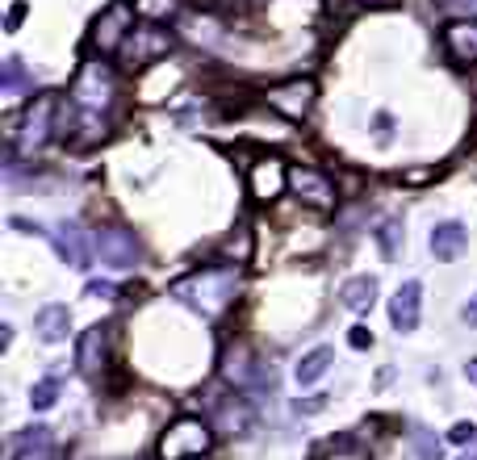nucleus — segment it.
Listing matches in <instances>:
<instances>
[{"label":"nucleus","instance_id":"1","mask_svg":"<svg viewBox=\"0 0 477 460\" xmlns=\"http://www.w3.org/2000/svg\"><path fill=\"white\" fill-rule=\"evenodd\" d=\"M235 289H238V276L231 264H214V268H201V272L185 276V280H176L172 284V297H180V301H189L197 306L201 314H222L231 301H235Z\"/></svg>","mask_w":477,"mask_h":460},{"label":"nucleus","instance_id":"2","mask_svg":"<svg viewBox=\"0 0 477 460\" xmlns=\"http://www.w3.org/2000/svg\"><path fill=\"white\" fill-rule=\"evenodd\" d=\"M209 444H214V431L197 418V414H185V418H176L168 431H163V439H159V460H197L209 452Z\"/></svg>","mask_w":477,"mask_h":460},{"label":"nucleus","instance_id":"3","mask_svg":"<svg viewBox=\"0 0 477 460\" xmlns=\"http://www.w3.org/2000/svg\"><path fill=\"white\" fill-rule=\"evenodd\" d=\"M54 117H59V96L42 92L25 105L21 113V130H17V151L21 155H34L38 146H47V138L54 134Z\"/></svg>","mask_w":477,"mask_h":460},{"label":"nucleus","instance_id":"4","mask_svg":"<svg viewBox=\"0 0 477 460\" xmlns=\"http://www.w3.org/2000/svg\"><path fill=\"white\" fill-rule=\"evenodd\" d=\"M113 96H117L113 71H109L105 63H84V67H80V76H76V84H71V100H76V109L100 117V109H109V105H113Z\"/></svg>","mask_w":477,"mask_h":460},{"label":"nucleus","instance_id":"5","mask_svg":"<svg viewBox=\"0 0 477 460\" xmlns=\"http://www.w3.org/2000/svg\"><path fill=\"white\" fill-rule=\"evenodd\" d=\"M93 247L96 255H100V264L105 268H134L139 264V238L130 234L126 226H100L93 234Z\"/></svg>","mask_w":477,"mask_h":460},{"label":"nucleus","instance_id":"6","mask_svg":"<svg viewBox=\"0 0 477 460\" xmlns=\"http://www.w3.org/2000/svg\"><path fill=\"white\" fill-rule=\"evenodd\" d=\"M222 372H226V381H231L235 389H272V385H277L272 364H264V360H260V356H251L247 347H235V352L226 356Z\"/></svg>","mask_w":477,"mask_h":460},{"label":"nucleus","instance_id":"7","mask_svg":"<svg viewBox=\"0 0 477 460\" xmlns=\"http://www.w3.org/2000/svg\"><path fill=\"white\" fill-rule=\"evenodd\" d=\"M130 30H134L130 4H126V0H117V4H109V8L96 17V25H93V46H100V54H113V50H122V46H126Z\"/></svg>","mask_w":477,"mask_h":460},{"label":"nucleus","instance_id":"8","mask_svg":"<svg viewBox=\"0 0 477 460\" xmlns=\"http://www.w3.org/2000/svg\"><path fill=\"white\" fill-rule=\"evenodd\" d=\"M289 184V168L285 159H255L251 163V172H247V192L255 197V201H277L281 192H285Z\"/></svg>","mask_w":477,"mask_h":460},{"label":"nucleus","instance_id":"9","mask_svg":"<svg viewBox=\"0 0 477 460\" xmlns=\"http://www.w3.org/2000/svg\"><path fill=\"white\" fill-rule=\"evenodd\" d=\"M122 50L130 54V63H134V67H143V63H159V59L172 50V34H168V30H159V25H139V30H130V38H126Z\"/></svg>","mask_w":477,"mask_h":460},{"label":"nucleus","instance_id":"10","mask_svg":"<svg viewBox=\"0 0 477 460\" xmlns=\"http://www.w3.org/2000/svg\"><path fill=\"white\" fill-rule=\"evenodd\" d=\"M289 184H293V192L306 201V205H314V209H331L335 205V184L323 176V172H314V168H289Z\"/></svg>","mask_w":477,"mask_h":460},{"label":"nucleus","instance_id":"11","mask_svg":"<svg viewBox=\"0 0 477 460\" xmlns=\"http://www.w3.org/2000/svg\"><path fill=\"white\" fill-rule=\"evenodd\" d=\"M419 301H423V289H419V280H406V284H398V293H393V301H389V318H393V326H398L402 335L419 326Z\"/></svg>","mask_w":477,"mask_h":460},{"label":"nucleus","instance_id":"12","mask_svg":"<svg viewBox=\"0 0 477 460\" xmlns=\"http://www.w3.org/2000/svg\"><path fill=\"white\" fill-rule=\"evenodd\" d=\"M444 50H448V59H452V63L473 67V63H477V25H473V21H456V25H448V30H444Z\"/></svg>","mask_w":477,"mask_h":460},{"label":"nucleus","instance_id":"13","mask_svg":"<svg viewBox=\"0 0 477 460\" xmlns=\"http://www.w3.org/2000/svg\"><path fill=\"white\" fill-rule=\"evenodd\" d=\"M310 100H314V84L310 80H289V84L268 92V105H277L285 117H301L310 109Z\"/></svg>","mask_w":477,"mask_h":460},{"label":"nucleus","instance_id":"14","mask_svg":"<svg viewBox=\"0 0 477 460\" xmlns=\"http://www.w3.org/2000/svg\"><path fill=\"white\" fill-rule=\"evenodd\" d=\"M54 251L67 260V268H88V238L76 222L54 226Z\"/></svg>","mask_w":477,"mask_h":460},{"label":"nucleus","instance_id":"15","mask_svg":"<svg viewBox=\"0 0 477 460\" xmlns=\"http://www.w3.org/2000/svg\"><path fill=\"white\" fill-rule=\"evenodd\" d=\"M105 352H109V330L105 326H88L84 335H80V347H76V364H80V372H100V364H105Z\"/></svg>","mask_w":477,"mask_h":460},{"label":"nucleus","instance_id":"16","mask_svg":"<svg viewBox=\"0 0 477 460\" xmlns=\"http://www.w3.org/2000/svg\"><path fill=\"white\" fill-rule=\"evenodd\" d=\"M465 243H469V230L461 226V222H439V226L431 230V255L435 260H456Z\"/></svg>","mask_w":477,"mask_h":460},{"label":"nucleus","instance_id":"17","mask_svg":"<svg viewBox=\"0 0 477 460\" xmlns=\"http://www.w3.org/2000/svg\"><path fill=\"white\" fill-rule=\"evenodd\" d=\"M339 297H343V306H347L352 314H364V310H373V301H377V280H373V276H352V280L339 289Z\"/></svg>","mask_w":477,"mask_h":460},{"label":"nucleus","instance_id":"18","mask_svg":"<svg viewBox=\"0 0 477 460\" xmlns=\"http://www.w3.org/2000/svg\"><path fill=\"white\" fill-rule=\"evenodd\" d=\"M67 326H71L67 306H42V310H38V318H34L38 339H47V343H59V339L67 335Z\"/></svg>","mask_w":477,"mask_h":460},{"label":"nucleus","instance_id":"19","mask_svg":"<svg viewBox=\"0 0 477 460\" xmlns=\"http://www.w3.org/2000/svg\"><path fill=\"white\" fill-rule=\"evenodd\" d=\"M335 352L331 347H314V352H306L297 368H293V376H297V385H314V381H323L327 376V368H331Z\"/></svg>","mask_w":477,"mask_h":460},{"label":"nucleus","instance_id":"20","mask_svg":"<svg viewBox=\"0 0 477 460\" xmlns=\"http://www.w3.org/2000/svg\"><path fill=\"white\" fill-rule=\"evenodd\" d=\"M323 460H369L364 456V448L352 439V435H343V439H335V444H327V452H323Z\"/></svg>","mask_w":477,"mask_h":460},{"label":"nucleus","instance_id":"21","mask_svg":"<svg viewBox=\"0 0 477 460\" xmlns=\"http://www.w3.org/2000/svg\"><path fill=\"white\" fill-rule=\"evenodd\" d=\"M54 402H59V381H54V376L38 381V385H34V393H30V406H34V410H50Z\"/></svg>","mask_w":477,"mask_h":460},{"label":"nucleus","instance_id":"22","mask_svg":"<svg viewBox=\"0 0 477 460\" xmlns=\"http://www.w3.org/2000/svg\"><path fill=\"white\" fill-rule=\"evenodd\" d=\"M176 4H180V0H134V13H143L151 21H163V17L176 13Z\"/></svg>","mask_w":477,"mask_h":460},{"label":"nucleus","instance_id":"23","mask_svg":"<svg viewBox=\"0 0 477 460\" xmlns=\"http://www.w3.org/2000/svg\"><path fill=\"white\" fill-rule=\"evenodd\" d=\"M398 238H402V226L398 222H381V230H377V243H381V251L393 260L398 255Z\"/></svg>","mask_w":477,"mask_h":460},{"label":"nucleus","instance_id":"24","mask_svg":"<svg viewBox=\"0 0 477 460\" xmlns=\"http://www.w3.org/2000/svg\"><path fill=\"white\" fill-rule=\"evenodd\" d=\"M415 452H419V460H444L439 444L431 439V431H415Z\"/></svg>","mask_w":477,"mask_h":460},{"label":"nucleus","instance_id":"25","mask_svg":"<svg viewBox=\"0 0 477 460\" xmlns=\"http://www.w3.org/2000/svg\"><path fill=\"white\" fill-rule=\"evenodd\" d=\"M448 439H452V444H473V439H477V427H473V422H465V418H461V422H452Z\"/></svg>","mask_w":477,"mask_h":460},{"label":"nucleus","instance_id":"26","mask_svg":"<svg viewBox=\"0 0 477 460\" xmlns=\"http://www.w3.org/2000/svg\"><path fill=\"white\" fill-rule=\"evenodd\" d=\"M439 8H448L456 17H477V0H439Z\"/></svg>","mask_w":477,"mask_h":460},{"label":"nucleus","instance_id":"27","mask_svg":"<svg viewBox=\"0 0 477 460\" xmlns=\"http://www.w3.org/2000/svg\"><path fill=\"white\" fill-rule=\"evenodd\" d=\"M347 343H352L356 352H364V347H373V330H369V326H352V335H347Z\"/></svg>","mask_w":477,"mask_h":460},{"label":"nucleus","instance_id":"28","mask_svg":"<svg viewBox=\"0 0 477 460\" xmlns=\"http://www.w3.org/2000/svg\"><path fill=\"white\" fill-rule=\"evenodd\" d=\"M113 293H117V289H113L109 280H93V284H88V297H113Z\"/></svg>","mask_w":477,"mask_h":460},{"label":"nucleus","instance_id":"29","mask_svg":"<svg viewBox=\"0 0 477 460\" xmlns=\"http://www.w3.org/2000/svg\"><path fill=\"white\" fill-rule=\"evenodd\" d=\"M25 17V0H17L13 8H8V30H17V21Z\"/></svg>","mask_w":477,"mask_h":460},{"label":"nucleus","instance_id":"30","mask_svg":"<svg viewBox=\"0 0 477 460\" xmlns=\"http://www.w3.org/2000/svg\"><path fill=\"white\" fill-rule=\"evenodd\" d=\"M323 410V398H306V402H297V414H314Z\"/></svg>","mask_w":477,"mask_h":460},{"label":"nucleus","instance_id":"31","mask_svg":"<svg viewBox=\"0 0 477 460\" xmlns=\"http://www.w3.org/2000/svg\"><path fill=\"white\" fill-rule=\"evenodd\" d=\"M461 318L469 322V326H477V297H469V306L461 310Z\"/></svg>","mask_w":477,"mask_h":460},{"label":"nucleus","instance_id":"32","mask_svg":"<svg viewBox=\"0 0 477 460\" xmlns=\"http://www.w3.org/2000/svg\"><path fill=\"white\" fill-rule=\"evenodd\" d=\"M465 376H469V381L477 385V360H469V364H465Z\"/></svg>","mask_w":477,"mask_h":460},{"label":"nucleus","instance_id":"33","mask_svg":"<svg viewBox=\"0 0 477 460\" xmlns=\"http://www.w3.org/2000/svg\"><path fill=\"white\" fill-rule=\"evenodd\" d=\"M473 460H477V456H473Z\"/></svg>","mask_w":477,"mask_h":460}]
</instances>
